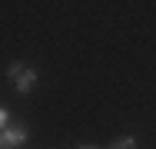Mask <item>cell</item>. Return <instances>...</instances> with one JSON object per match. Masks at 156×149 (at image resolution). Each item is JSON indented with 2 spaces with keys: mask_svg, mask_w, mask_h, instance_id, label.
Masks as SVG:
<instances>
[{
  "mask_svg": "<svg viewBox=\"0 0 156 149\" xmlns=\"http://www.w3.org/2000/svg\"><path fill=\"white\" fill-rule=\"evenodd\" d=\"M110 149H136V136H123V139H116Z\"/></svg>",
  "mask_w": 156,
  "mask_h": 149,
  "instance_id": "277c9868",
  "label": "cell"
},
{
  "mask_svg": "<svg viewBox=\"0 0 156 149\" xmlns=\"http://www.w3.org/2000/svg\"><path fill=\"white\" fill-rule=\"evenodd\" d=\"M27 139H30L27 126H7V129H0V149H17V146H23Z\"/></svg>",
  "mask_w": 156,
  "mask_h": 149,
  "instance_id": "6da1fadb",
  "label": "cell"
},
{
  "mask_svg": "<svg viewBox=\"0 0 156 149\" xmlns=\"http://www.w3.org/2000/svg\"><path fill=\"white\" fill-rule=\"evenodd\" d=\"M7 126H10V113L0 106V129H7Z\"/></svg>",
  "mask_w": 156,
  "mask_h": 149,
  "instance_id": "5b68a950",
  "label": "cell"
},
{
  "mask_svg": "<svg viewBox=\"0 0 156 149\" xmlns=\"http://www.w3.org/2000/svg\"><path fill=\"white\" fill-rule=\"evenodd\" d=\"M33 86H37V70H33V66H27V70H23V76H20V80L13 83V89H17L20 96H27V93H30Z\"/></svg>",
  "mask_w": 156,
  "mask_h": 149,
  "instance_id": "7a4b0ae2",
  "label": "cell"
},
{
  "mask_svg": "<svg viewBox=\"0 0 156 149\" xmlns=\"http://www.w3.org/2000/svg\"><path fill=\"white\" fill-rule=\"evenodd\" d=\"M76 149H100V146H90V143H87V146H76Z\"/></svg>",
  "mask_w": 156,
  "mask_h": 149,
  "instance_id": "8992f818",
  "label": "cell"
},
{
  "mask_svg": "<svg viewBox=\"0 0 156 149\" xmlns=\"http://www.w3.org/2000/svg\"><path fill=\"white\" fill-rule=\"evenodd\" d=\"M23 70H27V63H20V60H13V63L7 66V80H10V83H17V80L23 76Z\"/></svg>",
  "mask_w": 156,
  "mask_h": 149,
  "instance_id": "3957f363",
  "label": "cell"
}]
</instances>
